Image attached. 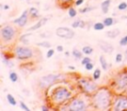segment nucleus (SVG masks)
Here are the masks:
<instances>
[{
	"mask_svg": "<svg viewBox=\"0 0 127 111\" xmlns=\"http://www.w3.org/2000/svg\"><path fill=\"white\" fill-rule=\"evenodd\" d=\"M19 104H20V108H21V109H23V110H25V111H31L30 108H29L24 102H20Z\"/></svg>",
	"mask_w": 127,
	"mask_h": 111,
	"instance_id": "obj_31",
	"label": "nucleus"
},
{
	"mask_svg": "<svg viewBox=\"0 0 127 111\" xmlns=\"http://www.w3.org/2000/svg\"><path fill=\"white\" fill-rule=\"evenodd\" d=\"M84 2H85V0H76V1H75V5L80 6L84 4Z\"/></svg>",
	"mask_w": 127,
	"mask_h": 111,
	"instance_id": "obj_37",
	"label": "nucleus"
},
{
	"mask_svg": "<svg viewBox=\"0 0 127 111\" xmlns=\"http://www.w3.org/2000/svg\"><path fill=\"white\" fill-rule=\"evenodd\" d=\"M54 53H55L54 49H49V50H48L47 53H46V57H47V58H51L53 55H54Z\"/></svg>",
	"mask_w": 127,
	"mask_h": 111,
	"instance_id": "obj_35",
	"label": "nucleus"
},
{
	"mask_svg": "<svg viewBox=\"0 0 127 111\" xmlns=\"http://www.w3.org/2000/svg\"><path fill=\"white\" fill-rule=\"evenodd\" d=\"M69 110L71 111H84L86 109V102L79 98H75L69 105Z\"/></svg>",
	"mask_w": 127,
	"mask_h": 111,
	"instance_id": "obj_8",
	"label": "nucleus"
},
{
	"mask_svg": "<svg viewBox=\"0 0 127 111\" xmlns=\"http://www.w3.org/2000/svg\"><path fill=\"white\" fill-rule=\"evenodd\" d=\"M48 21V18H41L39 21H37V23H35L34 25H32L31 28L28 29V31H34V30H38L39 28H42L43 25H44L46 23V22Z\"/></svg>",
	"mask_w": 127,
	"mask_h": 111,
	"instance_id": "obj_13",
	"label": "nucleus"
},
{
	"mask_svg": "<svg viewBox=\"0 0 127 111\" xmlns=\"http://www.w3.org/2000/svg\"><path fill=\"white\" fill-rule=\"evenodd\" d=\"M28 15H29V11L28 10H25L22 13L21 16L13 20L12 23H15V24H18L19 27H25L26 25L27 22H28Z\"/></svg>",
	"mask_w": 127,
	"mask_h": 111,
	"instance_id": "obj_10",
	"label": "nucleus"
},
{
	"mask_svg": "<svg viewBox=\"0 0 127 111\" xmlns=\"http://www.w3.org/2000/svg\"><path fill=\"white\" fill-rule=\"evenodd\" d=\"M6 98H7V101H8V102H9V104H11V106H16L17 105L16 99H15V97L13 96L11 94H7Z\"/></svg>",
	"mask_w": 127,
	"mask_h": 111,
	"instance_id": "obj_20",
	"label": "nucleus"
},
{
	"mask_svg": "<svg viewBox=\"0 0 127 111\" xmlns=\"http://www.w3.org/2000/svg\"><path fill=\"white\" fill-rule=\"evenodd\" d=\"M9 78H10V80H11V82H12V83H16L18 79V76L15 71H11V72L10 73Z\"/></svg>",
	"mask_w": 127,
	"mask_h": 111,
	"instance_id": "obj_23",
	"label": "nucleus"
},
{
	"mask_svg": "<svg viewBox=\"0 0 127 111\" xmlns=\"http://www.w3.org/2000/svg\"><path fill=\"white\" fill-rule=\"evenodd\" d=\"M103 23L106 27H110L114 24V19L112 18H105L104 19V21H103Z\"/></svg>",
	"mask_w": 127,
	"mask_h": 111,
	"instance_id": "obj_21",
	"label": "nucleus"
},
{
	"mask_svg": "<svg viewBox=\"0 0 127 111\" xmlns=\"http://www.w3.org/2000/svg\"><path fill=\"white\" fill-rule=\"evenodd\" d=\"M29 15H30L32 18H38L39 17V12H38V10L35 7H32L29 9Z\"/></svg>",
	"mask_w": 127,
	"mask_h": 111,
	"instance_id": "obj_18",
	"label": "nucleus"
},
{
	"mask_svg": "<svg viewBox=\"0 0 127 111\" xmlns=\"http://www.w3.org/2000/svg\"><path fill=\"white\" fill-rule=\"evenodd\" d=\"M68 69H72V70H74V69H76V68H75L74 66H68Z\"/></svg>",
	"mask_w": 127,
	"mask_h": 111,
	"instance_id": "obj_41",
	"label": "nucleus"
},
{
	"mask_svg": "<svg viewBox=\"0 0 127 111\" xmlns=\"http://www.w3.org/2000/svg\"><path fill=\"white\" fill-rule=\"evenodd\" d=\"M64 55H65L66 57H69V55H70L69 51H65V52H64Z\"/></svg>",
	"mask_w": 127,
	"mask_h": 111,
	"instance_id": "obj_42",
	"label": "nucleus"
},
{
	"mask_svg": "<svg viewBox=\"0 0 127 111\" xmlns=\"http://www.w3.org/2000/svg\"><path fill=\"white\" fill-rule=\"evenodd\" d=\"M15 55L17 58L19 60H26L33 57V51L31 48L19 46L15 49Z\"/></svg>",
	"mask_w": 127,
	"mask_h": 111,
	"instance_id": "obj_4",
	"label": "nucleus"
},
{
	"mask_svg": "<svg viewBox=\"0 0 127 111\" xmlns=\"http://www.w3.org/2000/svg\"><path fill=\"white\" fill-rule=\"evenodd\" d=\"M122 61H123V55H122L121 53H118V54L116 55V57H115V62H116L117 64H120Z\"/></svg>",
	"mask_w": 127,
	"mask_h": 111,
	"instance_id": "obj_29",
	"label": "nucleus"
},
{
	"mask_svg": "<svg viewBox=\"0 0 127 111\" xmlns=\"http://www.w3.org/2000/svg\"><path fill=\"white\" fill-rule=\"evenodd\" d=\"M112 109L114 111L127 109V96H118L113 103Z\"/></svg>",
	"mask_w": 127,
	"mask_h": 111,
	"instance_id": "obj_9",
	"label": "nucleus"
},
{
	"mask_svg": "<svg viewBox=\"0 0 127 111\" xmlns=\"http://www.w3.org/2000/svg\"><path fill=\"white\" fill-rule=\"evenodd\" d=\"M118 9L119 10V11H125V10H127V3L121 2L118 5Z\"/></svg>",
	"mask_w": 127,
	"mask_h": 111,
	"instance_id": "obj_28",
	"label": "nucleus"
},
{
	"mask_svg": "<svg viewBox=\"0 0 127 111\" xmlns=\"http://www.w3.org/2000/svg\"><path fill=\"white\" fill-rule=\"evenodd\" d=\"M56 50L58 51V52H63L64 51V47L63 45H58L56 47Z\"/></svg>",
	"mask_w": 127,
	"mask_h": 111,
	"instance_id": "obj_38",
	"label": "nucleus"
},
{
	"mask_svg": "<svg viewBox=\"0 0 127 111\" xmlns=\"http://www.w3.org/2000/svg\"><path fill=\"white\" fill-rule=\"evenodd\" d=\"M94 9H95V7H85L84 9H80L79 12L86 13V12H88V11H92V10H94Z\"/></svg>",
	"mask_w": 127,
	"mask_h": 111,
	"instance_id": "obj_34",
	"label": "nucleus"
},
{
	"mask_svg": "<svg viewBox=\"0 0 127 111\" xmlns=\"http://www.w3.org/2000/svg\"><path fill=\"white\" fill-rule=\"evenodd\" d=\"M104 26L105 25L104 24V23H94V25H93V29L95 30H103L104 29Z\"/></svg>",
	"mask_w": 127,
	"mask_h": 111,
	"instance_id": "obj_24",
	"label": "nucleus"
},
{
	"mask_svg": "<svg viewBox=\"0 0 127 111\" xmlns=\"http://www.w3.org/2000/svg\"><path fill=\"white\" fill-rule=\"evenodd\" d=\"M119 44L121 46H127V36L122 37L119 41Z\"/></svg>",
	"mask_w": 127,
	"mask_h": 111,
	"instance_id": "obj_32",
	"label": "nucleus"
},
{
	"mask_svg": "<svg viewBox=\"0 0 127 111\" xmlns=\"http://www.w3.org/2000/svg\"><path fill=\"white\" fill-rule=\"evenodd\" d=\"M92 62V59L90 58V57H85L84 58L81 59V64L82 65H85V64H87L88 63Z\"/></svg>",
	"mask_w": 127,
	"mask_h": 111,
	"instance_id": "obj_30",
	"label": "nucleus"
},
{
	"mask_svg": "<svg viewBox=\"0 0 127 111\" xmlns=\"http://www.w3.org/2000/svg\"><path fill=\"white\" fill-rule=\"evenodd\" d=\"M56 35L64 39H71L74 37L75 32L72 29L68 27H58L56 30Z\"/></svg>",
	"mask_w": 127,
	"mask_h": 111,
	"instance_id": "obj_6",
	"label": "nucleus"
},
{
	"mask_svg": "<svg viewBox=\"0 0 127 111\" xmlns=\"http://www.w3.org/2000/svg\"><path fill=\"white\" fill-rule=\"evenodd\" d=\"M99 63H100V65L102 67V69L104 70H107L108 69V63L106 61V58L104 57V55H101L99 57Z\"/></svg>",
	"mask_w": 127,
	"mask_h": 111,
	"instance_id": "obj_16",
	"label": "nucleus"
},
{
	"mask_svg": "<svg viewBox=\"0 0 127 111\" xmlns=\"http://www.w3.org/2000/svg\"><path fill=\"white\" fill-rule=\"evenodd\" d=\"M72 56L74 57L75 59H77V60H79V59H82L83 58V54H82V52L79 50V49H74L72 50Z\"/></svg>",
	"mask_w": 127,
	"mask_h": 111,
	"instance_id": "obj_19",
	"label": "nucleus"
},
{
	"mask_svg": "<svg viewBox=\"0 0 127 111\" xmlns=\"http://www.w3.org/2000/svg\"><path fill=\"white\" fill-rule=\"evenodd\" d=\"M106 37H109V38H116L117 37H118L120 34V30H118V29H113V30H108V31H106Z\"/></svg>",
	"mask_w": 127,
	"mask_h": 111,
	"instance_id": "obj_14",
	"label": "nucleus"
},
{
	"mask_svg": "<svg viewBox=\"0 0 127 111\" xmlns=\"http://www.w3.org/2000/svg\"><path fill=\"white\" fill-rule=\"evenodd\" d=\"M0 35H1V39L3 42L8 43L11 41L16 36V30L11 25H6L3 27L0 30Z\"/></svg>",
	"mask_w": 127,
	"mask_h": 111,
	"instance_id": "obj_5",
	"label": "nucleus"
},
{
	"mask_svg": "<svg viewBox=\"0 0 127 111\" xmlns=\"http://www.w3.org/2000/svg\"><path fill=\"white\" fill-rule=\"evenodd\" d=\"M58 1L61 4L64 5V4H70V3H71L73 1V0H58Z\"/></svg>",
	"mask_w": 127,
	"mask_h": 111,
	"instance_id": "obj_36",
	"label": "nucleus"
},
{
	"mask_svg": "<svg viewBox=\"0 0 127 111\" xmlns=\"http://www.w3.org/2000/svg\"><path fill=\"white\" fill-rule=\"evenodd\" d=\"M125 60L127 61V49H126V50H125Z\"/></svg>",
	"mask_w": 127,
	"mask_h": 111,
	"instance_id": "obj_43",
	"label": "nucleus"
},
{
	"mask_svg": "<svg viewBox=\"0 0 127 111\" xmlns=\"http://www.w3.org/2000/svg\"><path fill=\"white\" fill-rule=\"evenodd\" d=\"M72 28H80V29H84L85 27V23L84 21L80 19H78L76 21H74L71 24Z\"/></svg>",
	"mask_w": 127,
	"mask_h": 111,
	"instance_id": "obj_17",
	"label": "nucleus"
},
{
	"mask_svg": "<svg viewBox=\"0 0 127 111\" xmlns=\"http://www.w3.org/2000/svg\"><path fill=\"white\" fill-rule=\"evenodd\" d=\"M82 52L85 55H91L93 52V48L91 47V46H84L82 48Z\"/></svg>",
	"mask_w": 127,
	"mask_h": 111,
	"instance_id": "obj_22",
	"label": "nucleus"
},
{
	"mask_svg": "<svg viewBox=\"0 0 127 111\" xmlns=\"http://www.w3.org/2000/svg\"><path fill=\"white\" fill-rule=\"evenodd\" d=\"M3 9H4V10H9L10 9V6L7 5V4H5V5L3 7Z\"/></svg>",
	"mask_w": 127,
	"mask_h": 111,
	"instance_id": "obj_40",
	"label": "nucleus"
},
{
	"mask_svg": "<svg viewBox=\"0 0 127 111\" xmlns=\"http://www.w3.org/2000/svg\"><path fill=\"white\" fill-rule=\"evenodd\" d=\"M98 46L101 49V50L104 51V53H107V54H111L113 52V49H114L113 45H111L109 43L104 42V41H99Z\"/></svg>",
	"mask_w": 127,
	"mask_h": 111,
	"instance_id": "obj_12",
	"label": "nucleus"
},
{
	"mask_svg": "<svg viewBox=\"0 0 127 111\" xmlns=\"http://www.w3.org/2000/svg\"><path fill=\"white\" fill-rule=\"evenodd\" d=\"M111 92L108 89L102 88L97 90L92 97V105L97 109H107L111 104Z\"/></svg>",
	"mask_w": 127,
	"mask_h": 111,
	"instance_id": "obj_1",
	"label": "nucleus"
},
{
	"mask_svg": "<svg viewBox=\"0 0 127 111\" xmlns=\"http://www.w3.org/2000/svg\"><path fill=\"white\" fill-rule=\"evenodd\" d=\"M60 78L58 75H48L44 76L41 78V83L44 86H50L51 84H53L55 82H57Z\"/></svg>",
	"mask_w": 127,
	"mask_h": 111,
	"instance_id": "obj_11",
	"label": "nucleus"
},
{
	"mask_svg": "<svg viewBox=\"0 0 127 111\" xmlns=\"http://www.w3.org/2000/svg\"><path fill=\"white\" fill-rule=\"evenodd\" d=\"M71 97V91H69L66 88L59 87L53 91L52 95H51V100L54 103H57L58 105H61V104L67 102L68 100H70Z\"/></svg>",
	"mask_w": 127,
	"mask_h": 111,
	"instance_id": "obj_2",
	"label": "nucleus"
},
{
	"mask_svg": "<svg viewBox=\"0 0 127 111\" xmlns=\"http://www.w3.org/2000/svg\"><path fill=\"white\" fill-rule=\"evenodd\" d=\"M92 76H93V79L96 80V81H97V80H98L99 78H100V76H101V70L98 69V68H97V69H96L95 70H94Z\"/></svg>",
	"mask_w": 127,
	"mask_h": 111,
	"instance_id": "obj_26",
	"label": "nucleus"
},
{
	"mask_svg": "<svg viewBox=\"0 0 127 111\" xmlns=\"http://www.w3.org/2000/svg\"><path fill=\"white\" fill-rule=\"evenodd\" d=\"M68 14L70 18H75L77 16V11L73 7H71L68 11Z\"/></svg>",
	"mask_w": 127,
	"mask_h": 111,
	"instance_id": "obj_27",
	"label": "nucleus"
},
{
	"mask_svg": "<svg viewBox=\"0 0 127 111\" xmlns=\"http://www.w3.org/2000/svg\"><path fill=\"white\" fill-rule=\"evenodd\" d=\"M41 109H42V110H48V109H49V108L45 107V106H42V108H41Z\"/></svg>",
	"mask_w": 127,
	"mask_h": 111,
	"instance_id": "obj_39",
	"label": "nucleus"
},
{
	"mask_svg": "<svg viewBox=\"0 0 127 111\" xmlns=\"http://www.w3.org/2000/svg\"><path fill=\"white\" fill-rule=\"evenodd\" d=\"M115 86L118 91H124L127 89V73L124 72L119 74L116 78Z\"/></svg>",
	"mask_w": 127,
	"mask_h": 111,
	"instance_id": "obj_7",
	"label": "nucleus"
},
{
	"mask_svg": "<svg viewBox=\"0 0 127 111\" xmlns=\"http://www.w3.org/2000/svg\"><path fill=\"white\" fill-rule=\"evenodd\" d=\"M111 3V0H104V1H103L101 3V10H102L103 13L107 14L108 11H109V7Z\"/></svg>",
	"mask_w": 127,
	"mask_h": 111,
	"instance_id": "obj_15",
	"label": "nucleus"
},
{
	"mask_svg": "<svg viewBox=\"0 0 127 111\" xmlns=\"http://www.w3.org/2000/svg\"><path fill=\"white\" fill-rule=\"evenodd\" d=\"M78 85L84 92L87 94H92L97 91V84L87 78H82L78 81Z\"/></svg>",
	"mask_w": 127,
	"mask_h": 111,
	"instance_id": "obj_3",
	"label": "nucleus"
},
{
	"mask_svg": "<svg viewBox=\"0 0 127 111\" xmlns=\"http://www.w3.org/2000/svg\"><path fill=\"white\" fill-rule=\"evenodd\" d=\"M37 46H41V47H44L46 48V49H51V44L47 41H44V42H40V43H37Z\"/></svg>",
	"mask_w": 127,
	"mask_h": 111,
	"instance_id": "obj_25",
	"label": "nucleus"
},
{
	"mask_svg": "<svg viewBox=\"0 0 127 111\" xmlns=\"http://www.w3.org/2000/svg\"><path fill=\"white\" fill-rule=\"evenodd\" d=\"M127 18V17H126V18Z\"/></svg>",
	"mask_w": 127,
	"mask_h": 111,
	"instance_id": "obj_44",
	"label": "nucleus"
},
{
	"mask_svg": "<svg viewBox=\"0 0 127 111\" xmlns=\"http://www.w3.org/2000/svg\"><path fill=\"white\" fill-rule=\"evenodd\" d=\"M85 69H86V70H88V71L92 70V69H93V68H94V64H92V62H90V63H88L87 64H85Z\"/></svg>",
	"mask_w": 127,
	"mask_h": 111,
	"instance_id": "obj_33",
	"label": "nucleus"
}]
</instances>
